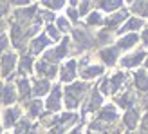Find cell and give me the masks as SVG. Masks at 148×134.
<instances>
[{
	"label": "cell",
	"mask_w": 148,
	"mask_h": 134,
	"mask_svg": "<svg viewBox=\"0 0 148 134\" xmlns=\"http://www.w3.org/2000/svg\"><path fill=\"white\" fill-rule=\"evenodd\" d=\"M88 91H90V84L87 82L76 80L72 84L63 87V107L69 113H76V109L79 107V103L87 98Z\"/></svg>",
	"instance_id": "cell-1"
},
{
	"label": "cell",
	"mask_w": 148,
	"mask_h": 134,
	"mask_svg": "<svg viewBox=\"0 0 148 134\" xmlns=\"http://www.w3.org/2000/svg\"><path fill=\"white\" fill-rule=\"evenodd\" d=\"M71 33H72L71 44H74L72 53H79L81 56H83V55H88L96 47L94 33H90L87 27H74Z\"/></svg>",
	"instance_id": "cell-2"
},
{
	"label": "cell",
	"mask_w": 148,
	"mask_h": 134,
	"mask_svg": "<svg viewBox=\"0 0 148 134\" xmlns=\"http://www.w3.org/2000/svg\"><path fill=\"white\" fill-rule=\"evenodd\" d=\"M103 105H105V96H103V94L98 91V87L90 89V91H88V94H87V98L83 100V105H81L79 120L88 122V118L94 116Z\"/></svg>",
	"instance_id": "cell-3"
},
{
	"label": "cell",
	"mask_w": 148,
	"mask_h": 134,
	"mask_svg": "<svg viewBox=\"0 0 148 134\" xmlns=\"http://www.w3.org/2000/svg\"><path fill=\"white\" fill-rule=\"evenodd\" d=\"M72 44H71V38L69 36H63L60 40V44L54 47H49L45 53L42 55V60H45L49 64H54V65H60V62H63L71 53H72Z\"/></svg>",
	"instance_id": "cell-4"
},
{
	"label": "cell",
	"mask_w": 148,
	"mask_h": 134,
	"mask_svg": "<svg viewBox=\"0 0 148 134\" xmlns=\"http://www.w3.org/2000/svg\"><path fill=\"white\" fill-rule=\"evenodd\" d=\"M43 107H45V111L51 114H60V111L63 107V85L60 82L53 84L45 102H43Z\"/></svg>",
	"instance_id": "cell-5"
},
{
	"label": "cell",
	"mask_w": 148,
	"mask_h": 134,
	"mask_svg": "<svg viewBox=\"0 0 148 134\" xmlns=\"http://www.w3.org/2000/svg\"><path fill=\"white\" fill-rule=\"evenodd\" d=\"M79 122V114L78 113H60L58 114V122L47 131V134H67L72 127H76Z\"/></svg>",
	"instance_id": "cell-6"
},
{
	"label": "cell",
	"mask_w": 148,
	"mask_h": 134,
	"mask_svg": "<svg viewBox=\"0 0 148 134\" xmlns=\"http://www.w3.org/2000/svg\"><path fill=\"white\" fill-rule=\"evenodd\" d=\"M146 56H148V49L145 47H136V49H132L128 51V53H125L121 58H119V65L123 67V69H139L145 60H146Z\"/></svg>",
	"instance_id": "cell-7"
},
{
	"label": "cell",
	"mask_w": 148,
	"mask_h": 134,
	"mask_svg": "<svg viewBox=\"0 0 148 134\" xmlns=\"http://www.w3.org/2000/svg\"><path fill=\"white\" fill-rule=\"evenodd\" d=\"M16 64H18V56L14 51L7 49L5 53L0 55V76L4 80H9L11 74L16 71Z\"/></svg>",
	"instance_id": "cell-8"
},
{
	"label": "cell",
	"mask_w": 148,
	"mask_h": 134,
	"mask_svg": "<svg viewBox=\"0 0 148 134\" xmlns=\"http://www.w3.org/2000/svg\"><path fill=\"white\" fill-rule=\"evenodd\" d=\"M58 76H60V84H65V85L76 82V78H78V60L76 58L65 60L60 65V69H58Z\"/></svg>",
	"instance_id": "cell-9"
},
{
	"label": "cell",
	"mask_w": 148,
	"mask_h": 134,
	"mask_svg": "<svg viewBox=\"0 0 148 134\" xmlns=\"http://www.w3.org/2000/svg\"><path fill=\"white\" fill-rule=\"evenodd\" d=\"M128 17H130V13H128V9H127V6H125L123 9L116 11V13H110L108 17L103 18V27L108 29V31H112V33H116L117 29H119L125 22H127Z\"/></svg>",
	"instance_id": "cell-10"
},
{
	"label": "cell",
	"mask_w": 148,
	"mask_h": 134,
	"mask_svg": "<svg viewBox=\"0 0 148 134\" xmlns=\"http://www.w3.org/2000/svg\"><path fill=\"white\" fill-rule=\"evenodd\" d=\"M22 118H24V109L20 105H11V107H4L2 111V127L5 129H13Z\"/></svg>",
	"instance_id": "cell-11"
},
{
	"label": "cell",
	"mask_w": 148,
	"mask_h": 134,
	"mask_svg": "<svg viewBox=\"0 0 148 134\" xmlns=\"http://www.w3.org/2000/svg\"><path fill=\"white\" fill-rule=\"evenodd\" d=\"M94 116H96L94 120H98V122L105 123V125H114V123H117V120H119V109H117L114 103H105Z\"/></svg>",
	"instance_id": "cell-12"
},
{
	"label": "cell",
	"mask_w": 148,
	"mask_h": 134,
	"mask_svg": "<svg viewBox=\"0 0 148 134\" xmlns=\"http://www.w3.org/2000/svg\"><path fill=\"white\" fill-rule=\"evenodd\" d=\"M114 105H116L117 109H125V111L136 107V105H137V93H136L132 87L125 89V91H121L119 94L114 96Z\"/></svg>",
	"instance_id": "cell-13"
},
{
	"label": "cell",
	"mask_w": 148,
	"mask_h": 134,
	"mask_svg": "<svg viewBox=\"0 0 148 134\" xmlns=\"http://www.w3.org/2000/svg\"><path fill=\"white\" fill-rule=\"evenodd\" d=\"M119 55H121V51L117 49L114 44L108 46V47H101L98 53H96V56L99 58L103 67H114L117 62H119Z\"/></svg>",
	"instance_id": "cell-14"
},
{
	"label": "cell",
	"mask_w": 148,
	"mask_h": 134,
	"mask_svg": "<svg viewBox=\"0 0 148 134\" xmlns=\"http://www.w3.org/2000/svg\"><path fill=\"white\" fill-rule=\"evenodd\" d=\"M27 47H29V55L31 56H38V55H43L49 47H53V42H51L47 38V35L42 31L40 35H36L34 38L29 42Z\"/></svg>",
	"instance_id": "cell-15"
},
{
	"label": "cell",
	"mask_w": 148,
	"mask_h": 134,
	"mask_svg": "<svg viewBox=\"0 0 148 134\" xmlns=\"http://www.w3.org/2000/svg\"><path fill=\"white\" fill-rule=\"evenodd\" d=\"M146 24H148V22L143 20V18L128 17L127 22H125V24L116 31V38H117V36H123V35H130V33H139V31H143Z\"/></svg>",
	"instance_id": "cell-16"
},
{
	"label": "cell",
	"mask_w": 148,
	"mask_h": 134,
	"mask_svg": "<svg viewBox=\"0 0 148 134\" xmlns=\"http://www.w3.org/2000/svg\"><path fill=\"white\" fill-rule=\"evenodd\" d=\"M58 69L60 65H54V64H49L45 60H38L34 62V73L38 74V78H45V80H54L58 76Z\"/></svg>",
	"instance_id": "cell-17"
},
{
	"label": "cell",
	"mask_w": 148,
	"mask_h": 134,
	"mask_svg": "<svg viewBox=\"0 0 148 134\" xmlns=\"http://www.w3.org/2000/svg\"><path fill=\"white\" fill-rule=\"evenodd\" d=\"M141 109H139L137 105L136 107H132V109H127L125 111V114L121 118V122H123V127L125 129H128V131H136L139 127V122H141Z\"/></svg>",
	"instance_id": "cell-18"
},
{
	"label": "cell",
	"mask_w": 148,
	"mask_h": 134,
	"mask_svg": "<svg viewBox=\"0 0 148 134\" xmlns=\"http://www.w3.org/2000/svg\"><path fill=\"white\" fill-rule=\"evenodd\" d=\"M139 44V33H130V35H123V36H117L114 46L121 51V53H128V51L136 49Z\"/></svg>",
	"instance_id": "cell-19"
},
{
	"label": "cell",
	"mask_w": 148,
	"mask_h": 134,
	"mask_svg": "<svg viewBox=\"0 0 148 134\" xmlns=\"http://www.w3.org/2000/svg\"><path fill=\"white\" fill-rule=\"evenodd\" d=\"M51 87H53V84L45 78H38V76L31 78V96H34L36 100H40L42 96L49 94Z\"/></svg>",
	"instance_id": "cell-20"
},
{
	"label": "cell",
	"mask_w": 148,
	"mask_h": 134,
	"mask_svg": "<svg viewBox=\"0 0 148 134\" xmlns=\"http://www.w3.org/2000/svg\"><path fill=\"white\" fill-rule=\"evenodd\" d=\"M132 84H134L136 93H141V94L148 93V73L145 67H139L132 73Z\"/></svg>",
	"instance_id": "cell-21"
},
{
	"label": "cell",
	"mask_w": 148,
	"mask_h": 134,
	"mask_svg": "<svg viewBox=\"0 0 148 134\" xmlns=\"http://www.w3.org/2000/svg\"><path fill=\"white\" fill-rule=\"evenodd\" d=\"M18 100V94H16V87L11 80H5V84L2 85V96H0V105H5V107H11L14 102Z\"/></svg>",
	"instance_id": "cell-22"
},
{
	"label": "cell",
	"mask_w": 148,
	"mask_h": 134,
	"mask_svg": "<svg viewBox=\"0 0 148 134\" xmlns=\"http://www.w3.org/2000/svg\"><path fill=\"white\" fill-rule=\"evenodd\" d=\"M25 118L27 120H38V118H42L43 116V113H45V107H43V102L42 100H36V98H33V100H29V102H25Z\"/></svg>",
	"instance_id": "cell-23"
},
{
	"label": "cell",
	"mask_w": 148,
	"mask_h": 134,
	"mask_svg": "<svg viewBox=\"0 0 148 134\" xmlns=\"http://www.w3.org/2000/svg\"><path fill=\"white\" fill-rule=\"evenodd\" d=\"M16 73H18V76H24V78H29V74L34 73V60L31 55H22L18 58Z\"/></svg>",
	"instance_id": "cell-24"
},
{
	"label": "cell",
	"mask_w": 148,
	"mask_h": 134,
	"mask_svg": "<svg viewBox=\"0 0 148 134\" xmlns=\"http://www.w3.org/2000/svg\"><path fill=\"white\" fill-rule=\"evenodd\" d=\"M125 4L127 2H123V0H101V2H94V9H98L99 13H116V11H119L125 7Z\"/></svg>",
	"instance_id": "cell-25"
},
{
	"label": "cell",
	"mask_w": 148,
	"mask_h": 134,
	"mask_svg": "<svg viewBox=\"0 0 148 134\" xmlns=\"http://www.w3.org/2000/svg\"><path fill=\"white\" fill-rule=\"evenodd\" d=\"M14 87H16V94L20 100H27L31 98V78H24V76H18L14 80Z\"/></svg>",
	"instance_id": "cell-26"
},
{
	"label": "cell",
	"mask_w": 148,
	"mask_h": 134,
	"mask_svg": "<svg viewBox=\"0 0 148 134\" xmlns=\"http://www.w3.org/2000/svg\"><path fill=\"white\" fill-rule=\"evenodd\" d=\"M94 40H96V46L98 47H108V46H112V42H116V33L101 27L99 31L94 35Z\"/></svg>",
	"instance_id": "cell-27"
},
{
	"label": "cell",
	"mask_w": 148,
	"mask_h": 134,
	"mask_svg": "<svg viewBox=\"0 0 148 134\" xmlns=\"http://www.w3.org/2000/svg\"><path fill=\"white\" fill-rule=\"evenodd\" d=\"M127 9H128V13L134 15V17L146 20V18H148V0H139V2H128Z\"/></svg>",
	"instance_id": "cell-28"
},
{
	"label": "cell",
	"mask_w": 148,
	"mask_h": 134,
	"mask_svg": "<svg viewBox=\"0 0 148 134\" xmlns=\"http://www.w3.org/2000/svg\"><path fill=\"white\" fill-rule=\"evenodd\" d=\"M103 13H99L98 9H92L90 13L85 17V27H103Z\"/></svg>",
	"instance_id": "cell-29"
},
{
	"label": "cell",
	"mask_w": 148,
	"mask_h": 134,
	"mask_svg": "<svg viewBox=\"0 0 148 134\" xmlns=\"http://www.w3.org/2000/svg\"><path fill=\"white\" fill-rule=\"evenodd\" d=\"M38 6L42 7V9H45V11L54 13V11H62V9H65L67 2H65V0H43V2H38Z\"/></svg>",
	"instance_id": "cell-30"
},
{
	"label": "cell",
	"mask_w": 148,
	"mask_h": 134,
	"mask_svg": "<svg viewBox=\"0 0 148 134\" xmlns=\"http://www.w3.org/2000/svg\"><path fill=\"white\" fill-rule=\"evenodd\" d=\"M65 18H67L71 24H74V26H78L79 24V15H78V6H69V2H67V6H65V15H63Z\"/></svg>",
	"instance_id": "cell-31"
},
{
	"label": "cell",
	"mask_w": 148,
	"mask_h": 134,
	"mask_svg": "<svg viewBox=\"0 0 148 134\" xmlns=\"http://www.w3.org/2000/svg\"><path fill=\"white\" fill-rule=\"evenodd\" d=\"M54 27L60 31V35H65V33H71V31H72V24H71V22L65 18V17H56Z\"/></svg>",
	"instance_id": "cell-32"
},
{
	"label": "cell",
	"mask_w": 148,
	"mask_h": 134,
	"mask_svg": "<svg viewBox=\"0 0 148 134\" xmlns=\"http://www.w3.org/2000/svg\"><path fill=\"white\" fill-rule=\"evenodd\" d=\"M43 33L47 35V38L53 42V44H54V42H60V40L63 38V36L60 35V31H58V29L54 27V24H47L45 29H43Z\"/></svg>",
	"instance_id": "cell-33"
},
{
	"label": "cell",
	"mask_w": 148,
	"mask_h": 134,
	"mask_svg": "<svg viewBox=\"0 0 148 134\" xmlns=\"http://www.w3.org/2000/svg\"><path fill=\"white\" fill-rule=\"evenodd\" d=\"M29 129H31V120H27V118H22V120L13 127V134H27Z\"/></svg>",
	"instance_id": "cell-34"
},
{
	"label": "cell",
	"mask_w": 148,
	"mask_h": 134,
	"mask_svg": "<svg viewBox=\"0 0 148 134\" xmlns=\"http://www.w3.org/2000/svg\"><path fill=\"white\" fill-rule=\"evenodd\" d=\"M94 9V2H78V15L79 18H85Z\"/></svg>",
	"instance_id": "cell-35"
},
{
	"label": "cell",
	"mask_w": 148,
	"mask_h": 134,
	"mask_svg": "<svg viewBox=\"0 0 148 134\" xmlns=\"http://www.w3.org/2000/svg\"><path fill=\"white\" fill-rule=\"evenodd\" d=\"M7 49H9V36L4 33V35H0V55L5 53Z\"/></svg>",
	"instance_id": "cell-36"
},
{
	"label": "cell",
	"mask_w": 148,
	"mask_h": 134,
	"mask_svg": "<svg viewBox=\"0 0 148 134\" xmlns=\"http://www.w3.org/2000/svg\"><path fill=\"white\" fill-rule=\"evenodd\" d=\"M27 134H47V131L43 129L38 122H36V123H31V129H29Z\"/></svg>",
	"instance_id": "cell-37"
},
{
	"label": "cell",
	"mask_w": 148,
	"mask_h": 134,
	"mask_svg": "<svg viewBox=\"0 0 148 134\" xmlns=\"http://www.w3.org/2000/svg\"><path fill=\"white\" fill-rule=\"evenodd\" d=\"M139 42L145 46V49H148V24L145 26V29L139 33Z\"/></svg>",
	"instance_id": "cell-38"
},
{
	"label": "cell",
	"mask_w": 148,
	"mask_h": 134,
	"mask_svg": "<svg viewBox=\"0 0 148 134\" xmlns=\"http://www.w3.org/2000/svg\"><path fill=\"white\" fill-rule=\"evenodd\" d=\"M11 11V6L9 2H0V17H5L7 13Z\"/></svg>",
	"instance_id": "cell-39"
},
{
	"label": "cell",
	"mask_w": 148,
	"mask_h": 134,
	"mask_svg": "<svg viewBox=\"0 0 148 134\" xmlns=\"http://www.w3.org/2000/svg\"><path fill=\"white\" fill-rule=\"evenodd\" d=\"M67 134H83V127H81V125H76V127H72Z\"/></svg>",
	"instance_id": "cell-40"
},
{
	"label": "cell",
	"mask_w": 148,
	"mask_h": 134,
	"mask_svg": "<svg viewBox=\"0 0 148 134\" xmlns=\"http://www.w3.org/2000/svg\"><path fill=\"white\" fill-rule=\"evenodd\" d=\"M145 69H146V73H148V56H146V60H145Z\"/></svg>",
	"instance_id": "cell-41"
},
{
	"label": "cell",
	"mask_w": 148,
	"mask_h": 134,
	"mask_svg": "<svg viewBox=\"0 0 148 134\" xmlns=\"http://www.w3.org/2000/svg\"><path fill=\"white\" fill-rule=\"evenodd\" d=\"M125 134H139V132H136V131H128V132H125Z\"/></svg>",
	"instance_id": "cell-42"
},
{
	"label": "cell",
	"mask_w": 148,
	"mask_h": 134,
	"mask_svg": "<svg viewBox=\"0 0 148 134\" xmlns=\"http://www.w3.org/2000/svg\"><path fill=\"white\" fill-rule=\"evenodd\" d=\"M0 134H4V127H2V122H0Z\"/></svg>",
	"instance_id": "cell-43"
}]
</instances>
